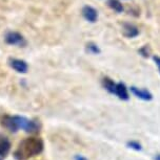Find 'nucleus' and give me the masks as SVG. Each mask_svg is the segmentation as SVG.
Returning a JSON list of instances; mask_svg holds the SVG:
<instances>
[{"label": "nucleus", "mask_w": 160, "mask_h": 160, "mask_svg": "<svg viewBox=\"0 0 160 160\" xmlns=\"http://www.w3.org/2000/svg\"><path fill=\"white\" fill-rule=\"evenodd\" d=\"M108 5L111 10H113L118 14H121L124 11V7H123L120 0H108Z\"/></svg>", "instance_id": "11"}, {"label": "nucleus", "mask_w": 160, "mask_h": 160, "mask_svg": "<svg viewBox=\"0 0 160 160\" xmlns=\"http://www.w3.org/2000/svg\"><path fill=\"white\" fill-rule=\"evenodd\" d=\"M138 53L144 59H147L150 58L151 56V49L149 47V45H143V46H141L139 49H138Z\"/></svg>", "instance_id": "14"}, {"label": "nucleus", "mask_w": 160, "mask_h": 160, "mask_svg": "<svg viewBox=\"0 0 160 160\" xmlns=\"http://www.w3.org/2000/svg\"><path fill=\"white\" fill-rule=\"evenodd\" d=\"M102 87L110 93V94L114 95V91H115V87H116V82H114V80H112L111 78L105 77L102 80Z\"/></svg>", "instance_id": "10"}, {"label": "nucleus", "mask_w": 160, "mask_h": 160, "mask_svg": "<svg viewBox=\"0 0 160 160\" xmlns=\"http://www.w3.org/2000/svg\"><path fill=\"white\" fill-rule=\"evenodd\" d=\"M86 52L91 53V55H100L101 53L100 47L96 43H94V42H89L86 46Z\"/></svg>", "instance_id": "12"}, {"label": "nucleus", "mask_w": 160, "mask_h": 160, "mask_svg": "<svg viewBox=\"0 0 160 160\" xmlns=\"http://www.w3.org/2000/svg\"><path fill=\"white\" fill-rule=\"evenodd\" d=\"M4 40L8 45H14V46L23 47L26 45L25 37L17 32H8L4 37Z\"/></svg>", "instance_id": "4"}, {"label": "nucleus", "mask_w": 160, "mask_h": 160, "mask_svg": "<svg viewBox=\"0 0 160 160\" xmlns=\"http://www.w3.org/2000/svg\"><path fill=\"white\" fill-rule=\"evenodd\" d=\"M42 151H43V141L41 138L29 137L18 144L14 156L18 160H28L32 157L39 155Z\"/></svg>", "instance_id": "1"}, {"label": "nucleus", "mask_w": 160, "mask_h": 160, "mask_svg": "<svg viewBox=\"0 0 160 160\" xmlns=\"http://www.w3.org/2000/svg\"><path fill=\"white\" fill-rule=\"evenodd\" d=\"M123 36L128 39H134L139 36V28L132 23H123L122 25Z\"/></svg>", "instance_id": "8"}, {"label": "nucleus", "mask_w": 160, "mask_h": 160, "mask_svg": "<svg viewBox=\"0 0 160 160\" xmlns=\"http://www.w3.org/2000/svg\"><path fill=\"white\" fill-rule=\"evenodd\" d=\"M129 90L131 94H133L135 98H139L143 102H151L154 98L153 93L146 88H139L137 86H131L129 87Z\"/></svg>", "instance_id": "3"}, {"label": "nucleus", "mask_w": 160, "mask_h": 160, "mask_svg": "<svg viewBox=\"0 0 160 160\" xmlns=\"http://www.w3.org/2000/svg\"><path fill=\"white\" fill-rule=\"evenodd\" d=\"M11 150L10 139L5 135L0 133V160H2Z\"/></svg>", "instance_id": "9"}, {"label": "nucleus", "mask_w": 160, "mask_h": 160, "mask_svg": "<svg viewBox=\"0 0 160 160\" xmlns=\"http://www.w3.org/2000/svg\"><path fill=\"white\" fill-rule=\"evenodd\" d=\"M82 17L86 19L87 22L95 23L98 20V11L95 8L91 7V5H84L81 10Z\"/></svg>", "instance_id": "6"}, {"label": "nucleus", "mask_w": 160, "mask_h": 160, "mask_svg": "<svg viewBox=\"0 0 160 160\" xmlns=\"http://www.w3.org/2000/svg\"><path fill=\"white\" fill-rule=\"evenodd\" d=\"M126 147L133 151H136V152H141L143 149L142 144H141L138 140H129L128 142H126Z\"/></svg>", "instance_id": "13"}, {"label": "nucleus", "mask_w": 160, "mask_h": 160, "mask_svg": "<svg viewBox=\"0 0 160 160\" xmlns=\"http://www.w3.org/2000/svg\"><path fill=\"white\" fill-rule=\"evenodd\" d=\"M2 125L11 132H17L18 130H25V132H37L40 129V123L37 120L29 119L19 115H5L2 119Z\"/></svg>", "instance_id": "2"}, {"label": "nucleus", "mask_w": 160, "mask_h": 160, "mask_svg": "<svg viewBox=\"0 0 160 160\" xmlns=\"http://www.w3.org/2000/svg\"><path fill=\"white\" fill-rule=\"evenodd\" d=\"M153 61L155 63V65L157 66V68H158V71L160 73V57L159 56H153Z\"/></svg>", "instance_id": "15"}, {"label": "nucleus", "mask_w": 160, "mask_h": 160, "mask_svg": "<svg viewBox=\"0 0 160 160\" xmlns=\"http://www.w3.org/2000/svg\"><path fill=\"white\" fill-rule=\"evenodd\" d=\"M154 160H160V154H157V155L154 157Z\"/></svg>", "instance_id": "17"}, {"label": "nucleus", "mask_w": 160, "mask_h": 160, "mask_svg": "<svg viewBox=\"0 0 160 160\" xmlns=\"http://www.w3.org/2000/svg\"><path fill=\"white\" fill-rule=\"evenodd\" d=\"M8 65L14 69L15 71H17L18 73H26L29 70V65L25 60L16 59V58H11L8 59Z\"/></svg>", "instance_id": "5"}, {"label": "nucleus", "mask_w": 160, "mask_h": 160, "mask_svg": "<svg viewBox=\"0 0 160 160\" xmlns=\"http://www.w3.org/2000/svg\"><path fill=\"white\" fill-rule=\"evenodd\" d=\"M114 95L117 96L120 101H129L130 99V90L129 87H126V85L122 82H118L116 83V87H115V91H114Z\"/></svg>", "instance_id": "7"}, {"label": "nucleus", "mask_w": 160, "mask_h": 160, "mask_svg": "<svg viewBox=\"0 0 160 160\" xmlns=\"http://www.w3.org/2000/svg\"><path fill=\"white\" fill-rule=\"evenodd\" d=\"M74 160H89L86 157H84L82 155H76L74 157Z\"/></svg>", "instance_id": "16"}]
</instances>
